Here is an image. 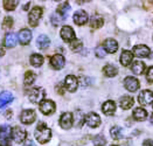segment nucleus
<instances>
[{
    "label": "nucleus",
    "instance_id": "1",
    "mask_svg": "<svg viewBox=\"0 0 153 146\" xmlns=\"http://www.w3.org/2000/svg\"><path fill=\"white\" fill-rule=\"evenodd\" d=\"M35 139L38 140L40 144H46L51 140V130L49 127H47V125L45 123H40L36 129H35Z\"/></svg>",
    "mask_w": 153,
    "mask_h": 146
},
{
    "label": "nucleus",
    "instance_id": "2",
    "mask_svg": "<svg viewBox=\"0 0 153 146\" xmlns=\"http://www.w3.org/2000/svg\"><path fill=\"white\" fill-rule=\"evenodd\" d=\"M11 132H12V127L8 125H2L0 127V146H12Z\"/></svg>",
    "mask_w": 153,
    "mask_h": 146
},
{
    "label": "nucleus",
    "instance_id": "3",
    "mask_svg": "<svg viewBox=\"0 0 153 146\" xmlns=\"http://www.w3.org/2000/svg\"><path fill=\"white\" fill-rule=\"evenodd\" d=\"M42 14H43L42 7H40V6L33 7L32 11L28 14V22H29V25L32 27L38 26V24H39V21H40V19H41V16H42Z\"/></svg>",
    "mask_w": 153,
    "mask_h": 146
},
{
    "label": "nucleus",
    "instance_id": "4",
    "mask_svg": "<svg viewBox=\"0 0 153 146\" xmlns=\"http://www.w3.org/2000/svg\"><path fill=\"white\" fill-rule=\"evenodd\" d=\"M43 97H45V90L42 88H33L29 90L28 93V98L32 103H35V104H40L42 101H43Z\"/></svg>",
    "mask_w": 153,
    "mask_h": 146
},
{
    "label": "nucleus",
    "instance_id": "5",
    "mask_svg": "<svg viewBox=\"0 0 153 146\" xmlns=\"http://www.w3.org/2000/svg\"><path fill=\"white\" fill-rule=\"evenodd\" d=\"M36 119V113L34 110H30V109H26L24 110L21 113H20V122L22 124L26 125H29V124H33Z\"/></svg>",
    "mask_w": 153,
    "mask_h": 146
},
{
    "label": "nucleus",
    "instance_id": "6",
    "mask_svg": "<svg viewBox=\"0 0 153 146\" xmlns=\"http://www.w3.org/2000/svg\"><path fill=\"white\" fill-rule=\"evenodd\" d=\"M55 109H56V105L51 99H43L40 103V111L46 116L53 115L55 112Z\"/></svg>",
    "mask_w": 153,
    "mask_h": 146
},
{
    "label": "nucleus",
    "instance_id": "7",
    "mask_svg": "<svg viewBox=\"0 0 153 146\" xmlns=\"http://www.w3.org/2000/svg\"><path fill=\"white\" fill-rule=\"evenodd\" d=\"M11 136H12L13 140H14L15 143L20 144V143L25 142L27 133H26L25 129H22V127H20V126H14V127L12 129Z\"/></svg>",
    "mask_w": 153,
    "mask_h": 146
},
{
    "label": "nucleus",
    "instance_id": "8",
    "mask_svg": "<svg viewBox=\"0 0 153 146\" xmlns=\"http://www.w3.org/2000/svg\"><path fill=\"white\" fill-rule=\"evenodd\" d=\"M84 123L89 127H98L101 125V117L96 112H90L84 117Z\"/></svg>",
    "mask_w": 153,
    "mask_h": 146
},
{
    "label": "nucleus",
    "instance_id": "9",
    "mask_svg": "<svg viewBox=\"0 0 153 146\" xmlns=\"http://www.w3.org/2000/svg\"><path fill=\"white\" fill-rule=\"evenodd\" d=\"M124 87L126 88V90L130 93H134L139 89V81L133 76H128L124 80Z\"/></svg>",
    "mask_w": 153,
    "mask_h": 146
},
{
    "label": "nucleus",
    "instance_id": "10",
    "mask_svg": "<svg viewBox=\"0 0 153 146\" xmlns=\"http://www.w3.org/2000/svg\"><path fill=\"white\" fill-rule=\"evenodd\" d=\"M73 19H74V22L76 24L77 26H83V25H85V24L88 22L89 16H88V14H87L85 11L79 10V11H76V12L74 13Z\"/></svg>",
    "mask_w": 153,
    "mask_h": 146
},
{
    "label": "nucleus",
    "instance_id": "11",
    "mask_svg": "<svg viewBox=\"0 0 153 146\" xmlns=\"http://www.w3.org/2000/svg\"><path fill=\"white\" fill-rule=\"evenodd\" d=\"M65 64V60H64V57L61 55V54H55V55H53L51 59V66L53 69H55V70H60V69H62Z\"/></svg>",
    "mask_w": 153,
    "mask_h": 146
},
{
    "label": "nucleus",
    "instance_id": "12",
    "mask_svg": "<svg viewBox=\"0 0 153 146\" xmlns=\"http://www.w3.org/2000/svg\"><path fill=\"white\" fill-rule=\"evenodd\" d=\"M74 124V117H73V113L70 112H64L63 115L61 116L60 118V125L61 127L64 129V130H68L73 126Z\"/></svg>",
    "mask_w": 153,
    "mask_h": 146
},
{
    "label": "nucleus",
    "instance_id": "13",
    "mask_svg": "<svg viewBox=\"0 0 153 146\" xmlns=\"http://www.w3.org/2000/svg\"><path fill=\"white\" fill-rule=\"evenodd\" d=\"M64 85H65V89L70 93H75L77 90V87H78V80L74 75H68L64 80Z\"/></svg>",
    "mask_w": 153,
    "mask_h": 146
},
{
    "label": "nucleus",
    "instance_id": "14",
    "mask_svg": "<svg viewBox=\"0 0 153 146\" xmlns=\"http://www.w3.org/2000/svg\"><path fill=\"white\" fill-rule=\"evenodd\" d=\"M133 55H136L137 57H140V59H144V57H149L150 56V48L145 44H138V46H134L133 47V50H132Z\"/></svg>",
    "mask_w": 153,
    "mask_h": 146
},
{
    "label": "nucleus",
    "instance_id": "15",
    "mask_svg": "<svg viewBox=\"0 0 153 146\" xmlns=\"http://www.w3.org/2000/svg\"><path fill=\"white\" fill-rule=\"evenodd\" d=\"M61 38L62 40L65 41V42H71L73 40H75V32L74 29L70 26H63L62 29H61Z\"/></svg>",
    "mask_w": 153,
    "mask_h": 146
},
{
    "label": "nucleus",
    "instance_id": "16",
    "mask_svg": "<svg viewBox=\"0 0 153 146\" xmlns=\"http://www.w3.org/2000/svg\"><path fill=\"white\" fill-rule=\"evenodd\" d=\"M139 103L141 105H150L153 102V91L151 90H143L138 96Z\"/></svg>",
    "mask_w": 153,
    "mask_h": 146
},
{
    "label": "nucleus",
    "instance_id": "17",
    "mask_svg": "<svg viewBox=\"0 0 153 146\" xmlns=\"http://www.w3.org/2000/svg\"><path fill=\"white\" fill-rule=\"evenodd\" d=\"M18 40L19 42L21 43V44H28L30 40H32V32L29 30V29H27V28H24V29H21L20 32H19V35H18Z\"/></svg>",
    "mask_w": 153,
    "mask_h": 146
},
{
    "label": "nucleus",
    "instance_id": "18",
    "mask_svg": "<svg viewBox=\"0 0 153 146\" xmlns=\"http://www.w3.org/2000/svg\"><path fill=\"white\" fill-rule=\"evenodd\" d=\"M103 47H104L106 53L114 54L118 49V42L115 39H106V40L104 41V43H103Z\"/></svg>",
    "mask_w": 153,
    "mask_h": 146
},
{
    "label": "nucleus",
    "instance_id": "19",
    "mask_svg": "<svg viewBox=\"0 0 153 146\" xmlns=\"http://www.w3.org/2000/svg\"><path fill=\"white\" fill-rule=\"evenodd\" d=\"M133 60V53L130 50H123V53L120 55V64L124 67H128L132 63Z\"/></svg>",
    "mask_w": 153,
    "mask_h": 146
},
{
    "label": "nucleus",
    "instance_id": "20",
    "mask_svg": "<svg viewBox=\"0 0 153 146\" xmlns=\"http://www.w3.org/2000/svg\"><path fill=\"white\" fill-rule=\"evenodd\" d=\"M102 111L103 113L111 116L116 112V103L114 101H106L104 104L102 105Z\"/></svg>",
    "mask_w": 153,
    "mask_h": 146
},
{
    "label": "nucleus",
    "instance_id": "21",
    "mask_svg": "<svg viewBox=\"0 0 153 146\" xmlns=\"http://www.w3.org/2000/svg\"><path fill=\"white\" fill-rule=\"evenodd\" d=\"M13 101V95L10 91H2L0 93V109L8 105Z\"/></svg>",
    "mask_w": 153,
    "mask_h": 146
},
{
    "label": "nucleus",
    "instance_id": "22",
    "mask_svg": "<svg viewBox=\"0 0 153 146\" xmlns=\"http://www.w3.org/2000/svg\"><path fill=\"white\" fill-rule=\"evenodd\" d=\"M133 104H134V99L131 96H123L120 98V101H119V105H120L122 109H124V110L131 109L133 106Z\"/></svg>",
    "mask_w": 153,
    "mask_h": 146
},
{
    "label": "nucleus",
    "instance_id": "23",
    "mask_svg": "<svg viewBox=\"0 0 153 146\" xmlns=\"http://www.w3.org/2000/svg\"><path fill=\"white\" fill-rule=\"evenodd\" d=\"M18 43V36L14 33H7L5 36V46L7 48H14Z\"/></svg>",
    "mask_w": 153,
    "mask_h": 146
},
{
    "label": "nucleus",
    "instance_id": "24",
    "mask_svg": "<svg viewBox=\"0 0 153 146\" xmlns=\"http://www.w3.org/2000/svg\"><path fill=\"white\" fill-rule=\"evenodd\" d=\"M133 118L138 122H141V120H145L146 117H147V111L143 107H136L133 110V113H132Z\"/></svg>",
    "mask_w": 153,
    "mask_h": 146
},
{
    "label": "nucleus",
    "instance_id": "25",
    "mask_svg": "<svg viewBox=\"0 0 153 146\" xmlns=\"http://www.w3.org/2000/svg\"><path fill=\"white\" fill-rule=\"evenodd\" d=\"M131 70L136 75H141L145 71V63L141 61H133V63L131 66Z\"/></svg>",
    "mask_w": 153,
    "mask_h": 146
},
{
    "label": "nucleus",
    "instance_id": "26",
    "mask_svg": "<svg viewBox=\"0 0 153 146\" xmlns=\"http://www.w3.org/2000/svg\"><path fill=\"white\" fill-rule=\"evenodd\" d=\"M49 44H51V39L47 35L42 34V35L38 36V39H36V46H38L40 49H46Z\"/></svg>",
    "mask_w": 153,
    "mask_h": 146
},
{
    "label": "nucleus",
    "instance_id": "27",
    "mask_svg": "<svg viewBox=\"0 0 153 146\" xmlns=\"http://www.w3.org/2000/svg\"><path fill=\"white\" fill-rule=\"evenodd\" d=\"M103 74L106 77H114L118 74V69L115 66H112V64H106L103 68Z\"/></svg>",
    "mask_w": 153,
    "mask_h": 146
},
{
    "label": "nucleus",
    "instance_id": "28",
    "mask_svg": "<svg viewBox=\"0 0 153 146\" xmlns=\"http://www.w3.org/2000/svg\"><path fill=\"white\" fill-rule=\"evenodd\" d=\"M29 61H30V64L33 67L39 68V67H41L43 64V56L40 55V54H33V55L30 56Z\"/></svg>",
    "mask_w": 153,
    "mask_h": 146
},
{
    "label": "nucleus",
    "instance_id": "29",
    "mask_svg": "<svg viewBox=\"0 0 153 146\" xmlns=\"http://www.w3.org/2000/svg\"><path fill=\"white\" fill-rule=\"evenodd\" d=\"M104 25V19H103L101 15H94L90 20V26L92 28H101Z\"/></svg>",
    "mask_w": 153,
    "mask_h": 146
},
{
    "label": "nucleus",
    "instance_id": "30",
    "mask_svg": "<svg viewBox=\"0 0 153 146\" xmlns=\"http://www.w3.org/2000/svg\"><path fill=\"white\" fill-rule=\"evenodd\" d=\"M69 10H70V5H69L68 2H63V4H61V5L57 7L56 13L59 14V15H61L63 19H65V18H67V15H68Z\"/></svg>",
    "mask_w": 153,
    "mask_h": 146
},
{
    "label": "nucleus",
    "instance_id": "31",
    "mask_svg": "<svg viewBox=\"0 0 153 146\" xmlns=\"http://www.w3.org/2000/svg\"><path fill=\"white\" fill-rule=\"evenodd\" d=\"M18 1L19 0H4V8L8 12L14 11L18 6Z\"/></svg>",
    "mask_w": 153,
    "mask_h": 146
},
{
    "label": "nucleus",
    "instance_id": "32",
    "mask_svg": "<svg viewBox=\"0 0 153 146\" xmlns=\"http://www.w3.org/2000/svg\"><path fill=\"white\" fill-rule=\"evenodd\" d=\"M35 79H36V76H35V74H34L33 71H26V74H25V85H26V87L32 85V84L34 83Z\"/></svg>",
    "mask_w": 153,
    "mask_h": 146
},
{
    "label": "nucleus",
    "instance_id": "33",
    "mask_svg": "<svg viewBox=\"0 0 153 146\" xmlns=\"http://www.w3.org/2000/svg\"><path fill=\"white\" fill-rule=\"evenodd\" d=\"M122 133H123V130H122V127H119V126H114V127H111V130H110V134H111V137H112L114 139H119V138H122Z\"/></svg>",
    "mask_w": 153,
    "mask_h": 146
},
{
    "label": "nucleus",
    "instance_id": "34",
    "mask_svg": "<svg viewBox=\"0 0 153 146\" xmlns=\"http://www.w3.org/2000/svg\"><path fill=\"white\" fill-rule=\"evenodd\" d=\"M82 41L81 40H77V39H75V40H73L71 42H70V49L73 50V52H78V50H81L82 49Z\"/></svg>",
    "mask_w": 153,
    "mask_h": 146
},
{
    "label": "nucleus",
    "instance_id": "35",
    "mask_svg": "<svg viewBox=\"0 0 153 146\" xmlns=\"http://www.w3.org/2000/svg\"><path fill=\"white\" fill-rule=\"evenodd\" d=\"M92 143H94V145L95 146H105V144H106V139L103 137L102 134H98V136H96V137L94 138Z\"/></svg>",
    "mask_w": 153,
    "mask_h": 146
},
{
    "label": "nucleus",
    "instance_id": "36",
    "mask_svg": "<svg viewBox=\"0 0 153 146\" xmlns=\"http://www.w3.org/2000/svg\"><path fill=\"white\" fill-rule=\"evenodd\" d=\"M64 19L61 16V15H59L57 13H54V14H51V24L54 25V26H59L62 21H63Z\"/></svg>",
    "mask_w": 153,
    "mask_h": 146
},
{
    "label": "nucleus",
    "instance_id": "37",
    "mask_svg": "<svg viewBox=\"0 0 153 146\" xmlns=\"http://www.w3.org/2000/svg\"><path fill=\"white\" fill-rule=\"evenodd\" d=\"M12 26H13V19L11 16H6L4 19V21H2V28L4 29H10V28H12Z\"/></svg>",
    "mask_w": 153,
    "mask_h": 146
},
{
    "label": "nucleus",
    "instance_id": "38",
    "mask_svg": "<svg viewBox=\"0 0 153 146\" xmlns=\"http://www.w3.org/2000/svg\"><path fill=\"white\" fill-rule=\"evenodd\" d=\"M105 49H104V47H97L96 48V50H95V55L97 56V57H100V59H103V57H105Z\"/></svg>",
    "mask_w": 153,
    "mask_h": 146
},
{
    "label": "nucleus",
    "instance_id": "39",
    "mask_svg": "<svg viewBox=\"0 0 153 146\" xmlns=\"http://www.w3.org/2000/svg\"><path fill=\"white\" fill-rule=\"evenodd\" d=\"M146 80L149 81L150 83H153V66L150 67L146 71Z\"/></svg>",
    "mask_w": 153,
    "mask_h": 146
},
{
    "label": "nucleus",
    "instance_id": "40",
    "mask_svg": "<svg viewBox=\"0 0 153 146\" xmlns=\"http://www.w3.org/2000/svg\"><path fill=\"white\" fill-rule=\"evenodd\" d=\"M143 146H153V140L152 139H146V140H144Z\"/></svg>",
    "mask_w": 153,
    "mask_h": 146
},
{
    "label": "nucleus",
    "instance_id": "41",
    "mask_svg": "<svg viewBox=\"0 0 153 146\" xmlns=\"http://www.w3.org/2000/svg\"><path fill=\"white\" fill-rule=\"evenodd\" d=\"M56 89H57V90H56V91H57V93H60V95H63V93H64V91H63V87H62L61 84H60V85H59V87H57Z\"/></svg>",
    "mask_w": 153,
    "mask_h": 146
},
{
    "label": "nucleus",
    "instance_id": "42",
    "mask_svg": "<svg viewBox=\"0 0 153 146\" xmlns=\"http://www.w3.org/2000/svg\"><path fill=\"white\" fill-rule=\"evenodd\" d=\"M24 146H35V144H34V143H33L32 140H27Z\"/></svg>",
    "mask_w": 153,
    "mask_h": 146
},
{
    "label": "nucleus",
    "instance_id": "43",
    "mask_svg": "<svg viewBox=\"0 0 153 146\" xmlns=\"http://www.w3.org/2000/svg\"><path fill=\"white\" fill-rule=\"evenodd\" d=\"M88 1H90V0H77L78 4H84V2H88Z\"/></svg>",
    "mask_w": 153,
    "mask_h": 146
},
{
    "label": "nucleus",
    "instance_id": "44",
    "mask_svg": "<svg viewBox=\"0 0 153 146\" xmlns=\"http://www.w3.org/2000/svg\"><path fill=\"white\" fill-rule=\"evenodd\" d=\"M145 2H149V4H150V6H152L153 7V0H145Z\"/></svg>",
    "mask_w": 153,
    "mask_h": 146
},
{
    "label": "nucleus",
    "instance_id": "45",
    "mask_svg": "<svg viewBox=\"0 0 153 146\" xmlns=\"http://www.w3.org/2000/svg\"><path fill=\"white\" fill-rule=\"evenodd\" d=\"M30 5V2H28V4H26L25 6H24V10H28V6Z\"/></svg>",
    "mask_w": 153,
    "mask_h": 146
},
{
    "label": "nucleus",
    "instance_id": "46",
    "mask_svg": "<svg viewBox=\"0 0 153 146\" xmlns=\"http://www.w3.org/2000/svg\"><path fill=\"white\" fill-rule=\"evenodd\" d=\"M4 54H5V52H4V49H2L1 47H0V56H2Z\"/></svg>",
    "mask_w": 153,
    "mask_h": 146
},
{
    "label": "nucleus",
    "instance_id": "47",
    "mask_svg": "<svg viewBox=\"0 0 153 146\" xmlns=\"http://www.w3.org/2000/svg\"><path fill=\"white\" fill-rule=\"evenodd\" d=\"M150 120H151V124L153 125V113H152V116H151V119Z\"/></svg>",
    "mask_w": 153,
    "mask_h": 146
},
{
    "label": "nucleus",
    "instance_id": "48",
    "mask_svg": "<svg viewBox=\"0 0 153 146\" xmlns=\"http://www.w3.org/2000/svg\"><path fill=\"white\" fill-rule=\"evenodd\" d=\"M54 1H60V0H54Z\"/></svg>",
    "mask_w": 153,
    "mask_h": 146
},
{
    "label": "nucleus",
    "instance_id": "49",
    "mask_svg": "<svg viewBox=\"0 0 153 146\" xmlns=\"http://www.w3.org/2000/svg\"><path fill=\"white\" fill-rule=\"evenodd\" d=\"M111 146H118V145H111Z\"/></svg>",
    "mask_w": 153,
    "mask_h": 146
}]
</instances>
